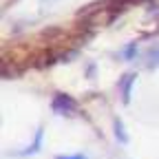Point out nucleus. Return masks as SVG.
<instances>
[{
	"mask_svg": "<svg viewBox=\"0 0 159 159\" xmlns=\"http://www.w3.org/2000/svg\"><path fill=\"white\" fill-rule=\"evenodd\" d=\"M113 128H115V137L119 139V144H128V135H126V128L122 124V119H115Z\"/></svg>",
	"mask_w": 159,
	"mask_h": 159,
	"instance_id": "obj_2",
	"label": "nucleus"
},
{
	"mask_svg": "<svg viewBox=\"0 0 159 159\" xmlns=\"http://www.w3.org/2000/svg\"><path fill=\"white\" fill-rule=\"evenodd\" d=\"M55 159H86V155H57Z\"/></svg>",
	"mask_w": 159,
	"mask_h": 159,
	"instance_id": "obj_4",
	"label": "nucleus"
},
{
	"mask_svg": "<svg viewBox=\"0 0 159 159\" xmlns=\"http://www.w3.org/2000/svg\"><path fill=\"white\" fill-rule=\"evenodd\" d=\"M157 64H159V55H155V57L150 55V62H148V66H157Z\"/></svg>",
	"mask_w": 159,
	"mask_h": 159,
	"instance_id": "obj_5",
	"label": "nucleus"
},
{
	"mask_svg": "<svg viewBox=\"0 0 159 159\" xmlns=\"http://www.w3.org/2000/svg\"><path fill=\"white\" fill-rule=\"evenodd\" d=\"M135 82V75H124V82H122V95H124V102L130 99V84Z\"/></svg>",
	"mask_w": 159,
	"mask_h": 159,
	"instance_id": "obj_3",
	"label": "nucleus"
},
{
	"mask_svg": "<svg viewBox=\"0 0 159 159\" xmlns=\"http://www.w3.org/2000/svg\"><path fill=\"white\" fill-rule=\"evenodd\" d=\"M53 111L60 113V115L73 113V111H75V102H73L69 95H55V99H53Z\"/></svg>",
	"mask_w": 159,
	"mask_h": 159,
	"instance_id": "obj_1",
	"label": "nucleus"
}]
</instances>
